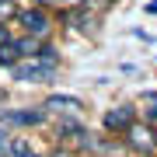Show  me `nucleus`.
<instances>
[{
	"instance_id": "obj_1",
	"label": "nucleus",
	"mask_w": 157,
	"mask_h": 157,
	"mask_svg": "<svg viewBox=\"0 0 157 157\" xmlns=\"http://www.w3.org/2000/svg\"><path fill=\"white\" fill-rule=\"evenodd\" d=\"M14 17H17V25L25 28V35H32V39H39V42H45V39H49V32H52V17H49V11H45V7L17 11Z\"/></svg>"
},
{
	"instance_id": "obj_2",
	"label": "nucleus",
	"mask_w": 157,
	"mask_h": 157,
	"mask_svg": "<svg viewBox=\"0 0 157 157\" xmlns=\"http://www.w3.org/2000/svg\"><path fill=\"white\" fill-rule=\"evenodd\" d=\"M122 140H126V147L129 150H136V154H157V129H150L147 122H133L122 133Z\"/></svg>"
},
{
	"instance_id": "obj_3",
	"label": "nucleus",
	"mask_w": 157,
	"mask_h": 157,
	"mask_svg": "<svg viewBox=\"0 0 157 157\" xmlns=\"http://www.w3.org/2000/svg\"><path fill=\"white\" fill-rule=\"evenodd\" d=\"M11 73H14V80H21V84H49V80L56 77V67L32 59V63H14Z\"/></svg>"
},
{
	"instance_id": "obj_4",
	"label": "nucleus",
	"mask_w": 157,
	"mask_h": 157,
	"mask_svg": "<svg viewBox=\"0 0 157 157\" xmlns=\"http://www.w3.org/2000/svg\"><path fill=\"white\" fill-rule=\"evenodd\" d=\"M133 122H136V108L133 105H119V108H108L105 112V129L108 133H126Z\"/></svg>"
},
{
	"instance_id": "obj_5",
	"label": "nucleus",
	"mask_w": 157,
	"mask_h": 157,
	"mask_svg": "<svg viewBox=\"0 0 157 157\" xmlns=\"http://www.w3.org/2000/svg\"><path fill=\"white\" fill-rule=\"evenodd\" d=\"M42 108L45 112H59V115H77V112H84V101L73 94H49Z\"/></svg>"
},
{
	"instance_id": "obj_6",
	"label": "nucleus",
	"mask_w": 157,
	"mask_h": 157,
	"mask_svg": "<svg viewBox=\"0 0 157 157\" xmlns=\"http://www.w3.org/2000/svg\"><path fill=\"white\" fill-rule=\"evenodd\" d=\"M45 108L39 105V108H21V112H0V119L4 122H17V126H42L45 122Z\"/></svg>"
},
{
	"instance_id": "obj_7",
	"label": "nucleus",
	"mask_w": 157,
	"mask_h": 157,
	"mask_svg": "<svg viewBox=\"0 0 157 157\" xmlns=\"http://www.w3.org/2000/svg\"><path fill=\"white\" fill-rule=\"evenodd\" d=\"M14 45V52H17V56H28V59H35V52H39V39H32V35H25V39H14L11 42Z\"/></svg>"
},
{
	"instance_id": "obj_8",
	"label": "nucleus",
	"mask_w": 157,
	"mask_h": 157,
	"mask_svg": "<svg viewBox=\"0 0 157 157\" xmlns=\"http://www.w3.org/2000/svg\"><path fill=\"white\" fill-rule=\"evenodd\" d=\"M7 154H14V157H39V150L25 140V136H14L11 140V147H7Z\"/></svg>"
},
{
	"instance_id": "obj_9",
	"label": "nucleus",
	"mask_w": 157,
	"mask_h": 157,
	"mask_svg": "<svg viewBox=\"0 0 157 157\" xmlns=\"http://www.w3.org/2000/svg\"><path fill=\"white\" fill-rule=\"evenodd\" d=\"M80 133H84V126H80L77 119H67V115H63L59 122H56V136H80Z\"/></svg>"
},
{
	"instance_id": "obj_10",
	"label": "nucleus",
	"mask_w": 157,
	"mask_h": 157,
	"mask_svg": "<svg viewBox=\"0 0 157 157\" xmlns=\"http://www.w3.org/2000/svg\"><path fill=\"white\" fill-rule=\"evenodd\" d=\"M14 63H17L14 45H0V67H14Z\"/></svg>"
},
{
	"instance_id": "obj_11",
	"label": "nucleus",
	"mask_w": 157,
	"mask_h": 157,
	"mask_svg": "<svg viewBox=\"0 0 157 157\" xmlns=\"http://www.w3.org/2000/svg\"><path fill=\"white\" fill-rule=\"evenodd\" d=\"M17 14V7H14V0H0V25H7L11 17Z\"/></svg>"
},
{
	"instance_id": "obj_12",
	"label": "nucleus",
	"mask_w": 157,
	"mask_h": 157,
	"mask_svg": "<svg viewBox=\"0 0 157 157\" xmlns=\"http://www.w3.org/2000/svg\"><path fill=\"white\" fill-rule=\"evenodd\" d=\"M143 122L150 126V129H157V105H150V108L143 112Z\"/></svg>"
},
{
	"instance_id": "obj_13",
	"label": "nucleus",
	"mask_w": 157,
	"mask_h": 157,
	"mask_svg": "<svg viewBox=\"0 0 157 157\" xmlns=\"http://www.w3.org/2000/svg\"><path fill=\"white\" fill-rule=\"evenodd\" d=\"M11 42H14V35H11V32H7V28H4V25H0V45H11Z\"/></svg>"
},
{
	"instance_id": "obj_14",
	"label": "nucleus",
	"mask_w": 157,
	"mask_h": 157,
	"mask_svg": "<svg viewBox=\"0 0 157 157\" xmlns=\"http://www.w3.org/2000/svg\"><path fill=\"white\" fill-rule=\"evenodd\" d=\"M56 4H63V0H35V7H45V11H49V7H56Z\"/></svg>"
},
{
	"instance_id": "obj_15",
	"label": "nucleus",
	"mask_w": 157,
	"mask_h": 157,
	"mask_svg": "<svg viewBox=\"0 0 157 157\" xmlns=\"http://www.w3.org/2000/svg\"><path fill=\"white\" fill-rule=\"evenodd\" d=\"M7 147H11V140H7V136H4V133H0V157H4V154H7Z\"/></svg>"
},
{
	"instance_id": "obj_16",
	"label": "nucleus",
	"mask_w": 157,
	"mask_h": 157,
	"mask_svg": "<svg viewBox=\"0 0 157 157\" xmlns=\"http://www.w3.org/2000/svg\"><path fill=\"white\" fill-rule=\"evenodd\" d=\"M52 157H73L70 150H56V154H52Z\"/></svg>"
},
{
	"instance_id": "obj_17",
	"label": "nucleus",
	"mask_w": 157,
	"mask_h": 157,
	"mask_svg": "<svg viewBox=\"0 0 157 157\" xmlns=\"http://www.w3.org/2000/svg\"><path fill=\"white\" fill-rule=\"evenodd\" d=\"M105 4H112V0H105Z\"/></svg>"
}]
</instances>
